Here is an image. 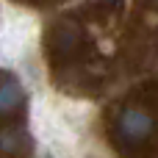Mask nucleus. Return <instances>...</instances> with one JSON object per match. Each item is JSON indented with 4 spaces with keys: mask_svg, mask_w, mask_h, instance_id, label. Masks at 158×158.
Masks as SVG:
<instances>
[{
    "mask_svg": "<svg viewBox=\"0 0 158 158\" xmlns=\"http://www.w3.org/2000/svg\"><path fill=\"white\" fill-rule=\"evenodd\" d=\"M150 131H153V119H150V114H144L139 108H125L117 119V133L128 142H139V139L150 136Z\"/></svg>",
    "mask_w": 158,
    "mask_h": 158,
    "instance_id": "obj_1",
    "label": "nucleus"
},
{
    "mask_svg": "<svg viewBox=\"0 0 158 158\" xmlns=\"http://www.w3.org/2000/svg\"><path fill=\"white\" fill-rule=\"evenodd\" d=\"M22 100H25V92H22L19 81L17 78H3L0 81V114L14 111L17 106H22Z\"/></svg>",
    "mask_w": 158,
    "mask_h": 158,
    "instance_id": "obj_2",
    "label": "nucleus"
},
{
    "mask_svg": "<svg viewBox=\"0 0 158 158\" xmlns=\"http://www.w3.org/2000/svg\"><path fill=\"white\" fill-rule=\"evenodd\" d=\"M28 133L22 128H3L0 131V150L3 153H19L25 144H28Z\"/></svg>",
    "mask_w": 158,
    "mask_h": 158,
    "instance_id": "obj_3",
    "label": "nucleus"
}]
</instances>
